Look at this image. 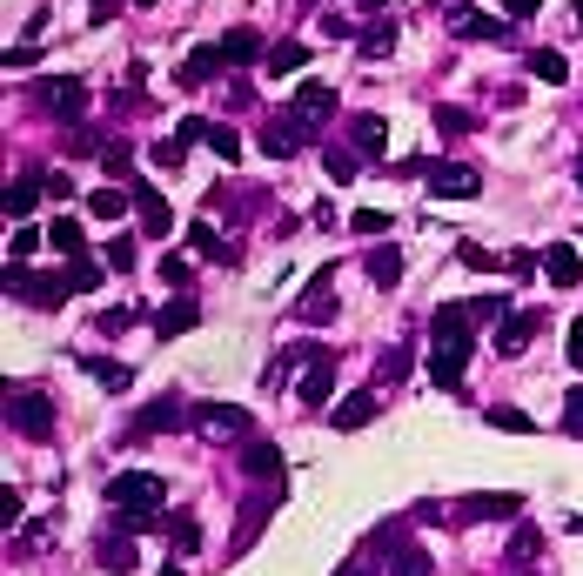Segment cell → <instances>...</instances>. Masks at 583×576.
<instances>
[{"mask_svg": "<svg viewBox=\"0 0 583 576\" xmlns=\"http://www.w3.org/2000/svg\"><path fill=\"white\" fill-rule=\"evenodd\" d=\"M476 349V315L470 302H443V309L429 315V376L436 389H463V362Z\"/></svg>", "mask_w": 583, "mask_h": 576, "instance_id": "6da1fadb", "label": "cell"}, {"mask_svg": "<svg viewBox=\"0 0 583 576\" xmlns=\"http://www.w3.org/2000/svg\"><path fill=\"white\" fill-rule=\"evenodd\" d=\"M108 503L121 516H148L168 503V483H161L155 469H121V476H108Z\"/></svg>", "mask_w": 583, "mask_h": 576, "instance_id": "7a4b0ae2", "label": "cell"}, {"mask_svg": "<svg viewBox=\"0 0 583 576\" xmlns=\"http://www.w3.org/2000/svg\"><path fill=\"white\" fill-rule=\"evenodd\" d=\"M7 422H14V436H27V443H47L54 436V402L41 389H14L7 396Z\"/></svg>", "mask_w": 583, "mask_h": 576, "instance_id": "3957f363", "label": "cell"}, {"mask_svg": "<svg viewBox=\"0 0 583 576\" xmlns=\"http://www.w3.org/2000/svg\"><path fill=\"white\" fill-rule=\"evenodd\" d=\"M7 288H14V302H27V309H61L74 295L68 275H34V268H7Z\"/></svg>", "mask_w": 583, "mask_h": 576, "instance_id": "277c9868", "label": "cell"}, {"mask_svg": "<svg viewBox=\"0 0 583 576\" xmlns=\"http://www.w3.org/2000/svg\"><path fill=\"white\" fill-rule=\"evenodd\" d=\"M483 188L470 161H429V201H470Z\"/></svg>", "mask_w": 583, "mask_h": 576, "instance_id": "5b68a950", "label": "cell"}, {"mask_svg": "<svg viewBox=\"0 0 583 576\" xmlns=\"http://www.w3.org/2000/svg\"><path fill=\"white\" fill-rule=\"evenodd\" d=\"M309 141H315V134L302 128V121H295L289 108H282V114H269V121H262V148H269L275 161H289V155H302V148H309Z\"/></svg>", "mask_w": 583, "mask_h": 576, "instance_id": "8992f818", "label": "cell"}, {"mask_svg": "<svg viewBox=\"0 0 583 576\" xmlns=\"http://www.w3.org/2000/svg\"><path fill=\"white\" fill-rule=\"evenodd\" d=\"M34 94H41V108L61 114V121H81V114H88V88H81L74 74H54V81H41Z\"/></svg>", "mask_w": 583, "mask_h": 576, "instance_id": "52a82bcc", "label": "cell"}, {"mask_svg": "<svg viewBox=\"0 0 583 576\" xmlns=\"http://www.w3.org/2000/svg\"><path fill=\"white\" fill-rule=\"evenodd\" d=\"M289 114H295L309 134H322V121L336 114V88H329V81H302V94L289 101Z\"/></svg>", "mask_w": 583, "mask_h": 576, "instance_id": "ba28073f", "label": "cell"}, {"mask_svg": "<svg viewBox=\"0 0 583 576\" xmlns=\"http://www.w3.org/2000/svg\"><path fill=\"white\" fill-rule=\"evenodd\" d=\"M329 315H336V262L295 295V322H329Z\"/></svg>", "mask_w": 583, "mask_h": 576, "instance_id": "9c48e42d", "label": "cell"}, {"mask_svg": "<svg viewBox=\"0 0 583 576\" xmlns=\"http://www.w3.org/2000/svg\"><path fill=\"white\" fill-rule=\"evenodd\" d=\"M516 510H523V496H510V489H496V496L476 489V496H463L449 516H456V523H490V516H516Z\"/></svg>", "mask_w": 583, "mask_h": 576, "instance_id": "30bf717a", "label": "cell"}, {"mask_svg": "<svg viewBox=\"0 0 583 576\" xmlns=\"http://www.w3.org/2000/svg\"><path fill=\"white\" fill-rule=\"evenodd\" d=\"M195 429H202L208 443H222V436H248V409H235V402H202V409H195Z\"/></svg>", "mask_w": 583, "mask_h": 576, "instance_id": "8fae6325", "label": "cell"}, {"mask_svg": "<svg viewBox=\"0 0 583 576\" xmlns=\"http://www.w3.org/2000/svg\"><path fill=\"white\" fill-rule=\"evenodd\" d=\"M275 503H282V483L255 489V496H248V503H242V530H235V556H242L248 543H255V536H262V523H269V516H275Z\"/></svg>", "mask_w": 583, "mask_h": 576, "instance_id": "7c38bea8", "label": "cell"}, {"mask_svg": "<svg viewBox=\"0 0 583 576\" xmlns=\"http://www.w3.org/2000/svg\"><path fill=\"white\" fill-rule=\"evenodd\" d=\"M449 34H463V41H490V47L510 41V27L496 21V14H476V7H449Z\"/></svg>", "mask_w": 583, "mask_h": 576, "instance_id": "4fadbf2b", "label": "cell"}, {"mask_svg": "<svg viewBox=\"0 0 583 576\" xmlns=\"http://www.w3.org/2000/svg\"><path fill=\"white\" fill-rule=\"evenodd\" d=\"M537 329H543V309H510V315H503V329H496V355H523Z\"/></svg>", "mask_w": 583, "mask_h": 576, "instance_id": "5bb4252c", "label": "cell"}, {"mask_svg": "<svg viewBox=\"0 0 583 576\" xmlns=\"http://www.w3.org/2000/svg\"><path fill=\"white\" fill-rule=\"evenodd\" d=\"M329 396H336V355H315L302 369V409H322Z\"/></svg>", "mask_w": 583, "mask_h": 576, "instance_id": "9a60e30c", "label": "cell"}, {"mask_svg": "<svg viewBox=\"0 0 583 576\" xmlns=\"http://www.w3.org/2000/svg\"><path fill=\"white\" fill-rule=\"evenodd\" d=\"M215 47H222V61H228V67L269 61V47H262V34H255V27H228V34H222V41H215Z\"/></svg>", "mask_w": 583, "mask_h": 576, "instance_id": "2e32d148", "label": "cell"}, {"mask_svg": "<svg viewBox=\"0 0 583 576\" xmlns=\"http://www.w3.org/2000/svg\"><path fill=\"white\" fill-rule=\"evenodd\" d=\"M135 215H141V235H168V228H175V208H168L148 181H135Z\"/></svg>", "mask_w": 583, "mask_h": 576, "instance_id": "e0dca14e", "label": "cell"}, {"mask_svg": "<svg viewBox=\"0 0 583 576\" xmlns=\"http://www.w3.org/2000/svg\"><path fill=\"white\" fill-rule=\"evenodd\" d=\"M242 476H255V483H282V449L255 436V443L242 449Z\"/></svg>", "mask_w": 583, "mask_h": 576, "instance_id": "ac0fdd59", "label": "cell"}, {"mask_svg": "<svg viewBox=\"0 0 583 576\" xmlns=\"http://www.w3.org/2000/svg\"><path fill=\"white\" fill-rule=\"evenodd\" d=\"M349 141H356L362 161H382V148H389V128H382V114H356L349 121Z\"/></svg>", "mask_w": 583, "mask_h": 576, "instance_id": "d6986e66", "label": "cell"}, {"mask_svg": "<svg viewBox=\"0 0 583 576\" xmlns=\"http://www.w3.org/2000/svg\"><path fill=\"white\" fill-rule=\"evenodd\" d=\"M329 422H336V429H369V422H376V389H356V396H342L336 409H329Z\"/></svg>", "mask_w": 583, "mask_h": 576, "instance_id": "ffe728a7", "label": "cell"}, {"mask_svg": "<svg viewBox=\"0 0 583 576\" xmlns=\"http://www.w3.org/2000/svg\"><path fill=\"white\" fill-rule=\"evenodd\" d=\"M543 268H550V282H557V288H583V255L570 242L543 248Z\"/></svg>", "mask_w": 583, "mask_h": 576, "instance_id": "44dd1931", "label": "cell"}, {"mask_svg": "<svg viewBox=\"0 0 583 576\" xmlns=\"http://www.w3.org/2000/svg\"><path fill=\"white\" fill-rule=\"evenodd\" d=\"M181 422H188V416H181V402H175V396H155L148 409H141L135 436H161V429H181Z\"/></svg>", "mask_w": 583, "mask_h": 576, "instance_id": "7402d4cb", "label": "cell"}, {"mask_svg": "<svg viewBox=\"0 0 583 576\" xmlns=\"http://www.w3.org/2000/svg\"><path fill=\"white\" fill-rule=\"evenodd\" d=\"M128 208H135V188H121V181H108V188L88 195V215H101V222H121Z\"/></svg>", "mask_w": 583, "mask_h": 576, "instance_id": "603a6c76", "label": "cell"}, {"mask_svg": "<svg viewBox=\"0 0 583 576\" xmlns=\"http://www.w3.org/2000/svg\"><path fill=\"white\" fill-rule=\"evenodd\" d=\"M94 556H101V570H114V576L135 570V543H128V530H108L101 543H94Z\"/></svg>", "mask_w": 583, "mask_h": 576, "instance_id": "cb8c5ba5", "label": "cell"}, {"mask_svg": "<svg viewBox=\"0 0 583 576\" xmlns=\"http://www.w3.org/2000/svg\"><path fill=\"white\" fill-rule=\"evenodd\" d=\"M41 195H47V175H21V181H7V201H0V208L21 222V215H34V201H41Z\"/></svg>", "mask_w": 583, "mask_h": 576, "instance_id": "d4e9b609", "label": "cell"}, {"mask_svg": "<svg viewBox=\"0 0 583 576\" xmlns=\"http://www.w3.org/2000/svg\"><path fill=\"white\" fill-rule=\"evenodd\" d=\"M195 322H202V309H195L188 295H175V302H168V309L155 315V335H188Z\"/></svg>", "mask_w": 583, "mask_h": 576, "instance_id": "484cf974", "label": "cell"}, {"mask_svg": "<svg viewBox=\"0 0 583 576\" xmlns=\"http://www.w3.org/2000/svg\"><path fill=\"white\" fill-rule=\"evenodd\" d=\"M188 242L202 248L208 262H222V268H235V262H242V255H235V242H222V235H215L208 222H195V228H188Z\"/></svg>", "mask_w": 583, "mask_h": 576, "instance_id": "4316f807", "label": "cell"}, {"mask_svg": "<svg viewBox=\"0 0 583 576\" xmlns=\"http://www.w3.org/2000/svg\"><path fill=\"white\" fill-rule=\"evenodd\" d=\"M215 67H228V61H222V47H215V41H202L195 54H188V67H181V88H195V81H208Z\"/></svg>", "mask_w": 583, "mask_h": 576, "instance_id": "83f0119b", "label": "cell"}, {"mask_svg": "<svg viewBox=\"0 0 583 576\" xmlns=\"http://www.w3.org/2000/svg\"><path fill=\"white\" fill-rule=\"evenodd\" d=\"M530 74L550 81V88H563V81H570V61H563L557 47H530Z\"/></svg>", "mask_w": 583, "mask_h": 576, "instance_id": "f1b7e54d", "label": "cell"}, {"mask_svg": "<svg viewBox=\"0 0 583 576\" xmlns=\"http://www.w3.org/2000/svg\"><path fill=\"white\" fill-rule=\"evenodd\" d=\"M356 47H362V61H382V54L396 47V21H369V27L356 34Z\"/></svg>", "mask_w": 583, "mask_h": 576, "instance_id": "f546056e", "label": "cell"}, {"mask_svg": "<svg viewBox=\"0 0 583 576\" xmlns=\"http://www.w3.org/2000/svg\"><path fill=\"white\" fill-rule=\"evenodd\" d=\"M369 282L396 288V282H403V255H396V248H369Z\"/></svg>", "mask_w": 583, "mask_h": 576, "instance_id": "4dcf8cb0", "label": "cell"}, {"mask_svg": "<svg viewBox=\"0 0 583 576\" xmlns=\"http://www.w3.org/2000/svg\"><path fill=\"white\" fill-rule=\"evenodd\" d=\"M47 248H54V255H81V222H74V215H54V222H47Z\"/></svg>", "mask_w": 583, "mask_h": 576, "instance_id": "1f68e13d", "label": "cell"}, {"mask_svg": "<svg viewBox=\"0 0 583 576\" xmlns=\"http://www.w3.org/2000/svg\"><path fill=\"white\" fill-rule=\"evenodd\" d=\"M537 556H543V530H537V523H523V530L510 536V570H523V563H537Z\"/></svg>", "mask_w": 583, "mask_h": 576, "instance_id": "d6a6232c", "label": "cell"}, {"mask_svg": "<svg viewBox=\"0 0 583 576\" xmlns=\"http://www.w3.org/2000/svg\"><path fill=\"white\" fill-rule=\"evenodd\" d=\"M302 61H309V41H275V47H269V61H262V67H269V74H295Z\"/></svg>", "mask_w": 583, "mask_h": 576, "instance_id": "836d02e7", "label": "cell"}, {"mask_svg": "<svg viewBox=\"0 0 583 576\" xmlns=\"http://www.w3.org/2000/svg\"><path fill=\"white\" fill-rule=\"evenodd\" d=\"M88 376L101 382V389H128V382H135V369H128V362H108V355H94Z\"/></svg>", "mask_w": 583, "mask_h": 576, "instance_id": "e575fe53", "label": "cell"}, {"mask_svg": "<svg viewBox=\"0 0 583 576\" xmlns=\"http://www.w3.org/2000/svg\"><path fill=\"white\" fill-rule=\"evenodd\" d=\"M161 530L175 536V550H202V523H195V516H188V510H175V516H168V523H161Z\"/></svg>", "mask_w": 583, "mask_h": 576, "instance_id": "d590c367", "label": "cell"}, {"mask_svg": "<svg viewBox=\"0 0 583 576\" xmlns=\"http://www.w3.org/2000/svg\"><path fill=\"white\" fill-rule=\"evenodd\" d=\"M322 168H329V181H356L362 155H356V148H322Z\"/></svg>", "mask_w": 583, "mask_h": 576, "instance_id": "8d00e7d4", "label": "cell"}, {"mask_svg": "<svg viewBox=\"0 0 583 576\" xmlns=\"http://www.w3.org/2000/svg\"><path fill=\"white\" fill-rule=\"evenodd\" d=\"M436 134H476V114L456 108V101H443V108H436Z\"/></svg>", "mask_w": 583, "mask_h": 576, "instance_id": "74e56055", "label": "cell"}, {"mask_svg": "<svg viewBox=\"0 0 583 576\" xmlns=\"http://www.w3.org/2000/svg\"><path fill=\"white\" fill-rule=\"evenodd\" d=\"M208 148H215V155H222L228 168H235V161H242V134L228 128V121H215V128H208Z\"/></svg>", "mask_w": 583, "mask_h": 576, "instance_id": "f35d334b", "label": "cell"}, {"mask_svg": "<svg viewBox=\"0 0 583 576\" xmlns=\"http://www.w3.org/2000/svg\"><path fill=\"white\" fill-rule=\"evenodd\" d=\"M456 255H463V268H476V275H496V268L510 262V255H490V248H483V242H463V248H456Z\"/></svg>", "mask_w": 583, "mask_h": 576, "instance_id": "ab89813d", "label": "cell"}, {"mask_svg": "<svg viewBox=\"0 0 583 576\" xmlns=\"http://www.w3.org/2000/svg\"><path fill=\"white\" fill-rule=\"evenodd\" d=\"M389 576H429V550L423 543H403V550H396V570Z\"/></svg>", "mask_w": 583, "mask_h": 576, "instance_id": "60d3db41", "label": "cell"}, {"mask_svg": "<svg viewBox=\"0 0 583 576\" xmlns=\"http://www.w3.org/2000/svg\"><path fill=\"white\" fill-rule=\"evenodd\" d=\"M101 168H108V181H121V188H128V168H135V155H128V141H108V155H101Z\"/></svg>", "mask_w": 583, "mask_h": 576, "instance_id": "b9f144b4", "label": "cell"}, {"mask_svg": "<svg viewBox=\"0 0 583 576\" xmlns=\"http://www.w3.org/2000/svg\"><path fill=\"white\" fill-rule=\"evenodd\" d=\"M101 268H108V262H88V255H74V268H68L74 295H88V288H101Z\"/></svg>", "mask_w": 583, "mask_h": 576, "instance_id": "7bdbcfd3", "label": "cell"}, {"mask_svg": "<svg viewBox=\"0 0 583 576\" xmlns=\"http://www.w3.org/2000/svg\"><path fill=\"white\" fill-rule=\"evenodd\" d=\"M490 422H496V429H510V436H530V429H537V422L523 416V409H510V402H496V409H490Z\"/></svg>", "mask_w": 583, "mask_h": 576, "instance_id": "ee69618b", "label": "cell"}, {"mask_svg": "<svg viewBox=\"0 0 583 576\" xmlns=\"http://www.w3.org/2000/svg\"><path fill=\"white\" fill-rule=\"evenodd\" d=\"M148 161H155V168H168V175H175L181 161H188V148H181L175 134H168V141H155V148H148Z\"/></svg>", "mask_w": 583, "mask_h": 576, "instance_id": "f6af8a7d", "label": "cell"}, {"mask_svg": "<svg viewBox=\"0 0 583 576\" xmlns=\"http://www.w3.org/2000/svg\"><path fill=\"white\" fill-rule=\"evenodd\" d=\"M101 262H108V268H135V235H114V242L101 248Z\"/></svg>", "mask_w": 583, "mask_h": 576, "instance_id": "bcb514c9", "label": "cell"}, {"mask_svg": "<svg viewBox=\"0 0 583 576\" xmlns=\"http://www.w3.org/2000/svg\"><path fill=\"white\" fill-rule=\"evenodd\" d=\"M34 248H41V235H34V228H21V235H14V248H7V268H27V262H34Z\"/></svg>", "mask_w": 583, "mask_h": 576, "instance_id": "7dc6e473", "label": "cell"}, {"mask_svg": "<svg viewBox=\"0 0 583 576\" xmlns=\"http://www.w3.org/2000/svg\"><path fill=\"white\" fill-rule=\"evenodd\" d=\"M403 376H409V349L396 342V349L382 355V382H403Z\"/></svg>", "mask_w": 583, "mask_h": 576, "instance_id": "c3c4849f", "label": "cell"}, {"mask_svg": "<svg viewBox=\"0 0 583 576\" xmlns=\"http://www.w3.org/2000/svg\"><path fill=\"white\" fill-rule=\"evenodd\" d=\"M349 228H356V235H382L389 215H382V208H356V222H349Z\"/></svg>", "mask_w": 583, "mask_h": 576, "instance_id": "681fc988", "label": "cell"}, {"mask_svg": "<svg viewBox=\"0 0 583 576\" xmlns=\"http://www.w3.org/2000/svg\"><path fill=\"white\" fill-rule=\"evenodd\" d=\"M161 282H168V288H188V262H181V255H161Z\"/></svg>", "mask_w": 583, "mask_h": 576, "instance_id": "f907efd6", "label": "cell"}, {"mask_svg": "<svg viewBox=\"0 0 583 576\" xmlns=\"http://www.w3.org/2000/svg\"><path fill=\"white\" fill-rule=\"evenodd\" d=\"M563 429L583 436V389H570V402H563Z\"/></svg>", "mask_w": 583, "mask_h": 576, "instance_id": "816d5d0a", "label": "cell"}, {"mask_svg": "<svg viewBox=\"0 0 583 576\" xmlns=\"http://www.w3.org/2000/svg\"><path fill=\"white\" fill-rule=\"evenodd\" d=\"M34 61H41V41H21L14 54H7V67H34Z\"/></svg>", "mask_w": 583, "mask_h": 576, "instance_id": "f5cc1de1", "label": "cell"}, {"mask_svg": "<svg viewBox=\"0 0 583 576\" xmlns=\"http://www.w3.org/2000/svg\"><path fill=\"white\" fill-rule=\"evenodd\" d=\"M570 369H583V315L570 322Z\"/></svg>", "mask_w": 583, "mask_h": 576, "instance_id": "db71d44e", "label": "cell"}, {"mask_svg": "<svg viewBox=\"0 0 583 576\" xmlns=\"http://www.w3.org/2000/svg\"><path fill=\"white\" fill-rule=\"evenodd\" d=\"M503 7H510V21H530V14H537L543 0H503Z\"/></svg>", "mask_w": 583, "mask_h": 576, "instance_id": "11a10c76", "label": "cell"}, {"mask_svg": "<svg viewBox=\"0 0 583 576\" xmlns=\"http://www.w3.org/2000/svg\"><path fill=\"white\" fill-rule=\"evenodd\" d=\"M336 576H369V563H362V556H356V563H342Z\"/></svg>", "mask_w": 583, "mask_h": 576, "instance_id": "9f6ffc18", "label": "cell"}, {"mask_svg": "<svg viewBox=\"0 0 583 576\" xmlns=\"http://www.w3.org/2000/svg\"><path fill=\"white\" fill-rule=\"evenodd\" d=\"M108 7H114V0H94V21H108Z\"/></svg>", "mask_w": 583, "mask_h": 576, "instance_id": "6f0895ef", "label": "cell"}, {"mask_svg": "<svg viewBox=\"0 0 583 576\" xmlns=\"http://www.w3.org/2000/svg\"><path fill=\"white\" fill-rule=\"evenodd\" d=\"M161 576H188V570H181V563H161Z\"/></svg>", "mask_w": 583, "mask_h": 576, "instance_id": "680465c9", "label": "cell"}, {"mask_svg": "<svg viewBox=\"0 0 583 576\" xmlns=\"http://www.w3.org/2000/svg\"><path fill=\"white\" fill-rule=\"evenodd\" d=\"M577 188H583V155H577Z\"/></svg>", "mask_w": 583, "mask_h": 576, "instance_id": "91938a15", "label": "cell"}, {"mask_svg": "<svg viewBox=\"0 0 583 576\" xmlns=\"http://www.w3.org/2000/svg\"><path fill=\"white\" fill-rule=\"evenodd\" d=\"M135 7H155V0H135Z\"/></svg>", "mask_w": 583, "mask_h": 576, "instance_id": "94428289", "label": "cell"}, {"mask_svg": "<svg viewBox=\"0 0 583 576\" xmlns=\"http://www.w3.org/2000/svg\"><path fill=\"white\" fill-rule=\"evenodd\" d=\"M302 7H322V0H302Z\"/></svg>", "mask_w": 583, "mask_h": 576, "instance_id": "6125c7cd", "label": "cell"}, {"mask_svg": "<svg viewBox=\"0 0 583 576\" xmlns=\"http://www.w3.org/2000/svg\"><path fill=\"white\" fill-rule=\"evenodd\" d=\"M362 7H382V0H362Z\"/></svg>", "mask_w": 583, "mask_h": 576, "instance_id": "be15d7a7", "label": "cell"}, {"mask_svg": "<svg viewBox=\"0 0 583 576\" xmlns=\"http://www.w3.org/2000/svg\"><path fill=\"white\" fill-rule=\"evenodd\" d=\"M577 21H583V0H577Z\"/></svg>", "mask_w": 583, "mask_h": 576, "instance_id": "e7e4bbea", "label": "cell"}]
</instances>
